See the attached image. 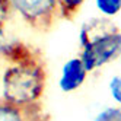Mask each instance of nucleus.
I'll list each match as a JSON object with an SVG mask.
<instances>
[{"mask_svg": "<svg viewBox=\"0 0 121 121\" xmlns=\"http://www.w3.org/2000/svg\"><path fill=\"white\" fill-rule=\"evenodd\" d=\"M45 89V70L39 60L29 57L6 67L2 76V99L19 108H31Z\"/></svg>", "mask_w": 121, "mask_h": 121, "instance_id": "nucleus-1", "label": "nucleus"}, {"mask_svg": "<svg viewBox=\"0 0 121 121\" xmlns=\"http://www.w3.org/2000/svg\"><path fill=\"white\" fill-rule=\"evenodd\" d=\"M16 12L31 28L45 32L58 16L57 0H10Z\"/></svg>", "mask_w": 121, "mask_h": 121, "instance_id": "nucleus-2", "label": "nucleus"}, {"mask_svg": "<svg viewBox=\"0 0 121 121\" xmlns=\"http://www.w3.org/2000/svg\"><path fill=\"white\" fill-rule=\"evenodd\" d=\"M111 95L118 104H121V76H114L109 82Z\"/></svg>", "mask_w": 121, "mask_h": 121, "instance_id": "nucleus-10", "label": "nucleus"}, {"mask_svg": "<svg viewBox=\"0 0 121 121\" xmlns=\"http://www.w3.org/2000/svg\"><path fill=\"white\" fill-rule=\"evenodd\" d=\"M120 56H121V32L115 31L83 45L80 60L86 72H93L98 67H102L112 60L118 58Z\"/></svg>", "mask_w": 121, "mask_h": 121, "instance_id": "nucleus-3", "label": "nucleus"}, {"mask_svg": "<svg viewBox=\"0 0 121 121\" xmlns=\"http://www.w3.org/2000/svg\"><path fill=\"white\" fill-rule=\"evenodd\" d=\"M120 57H121V56H120Z\"/></svg>", "mask_w": 121, "mask_h": 121, "instance_id": "nucleus-11", "label": "nucleus"}, {"mask_svg": "<svg viewBox=\"0 0 121 121\" xmlns=\"http://www.w3.org/2000/svg\"><path fill=\"white\" fill-rule=\"evenodd\" d=\"M86 74L88 72H86L80 57L70 58L61 69V76L58 82L60 89L63 92H73L79 89L86 79Z\"/></svg>", "mask_w": 121, "mask_h": 121, "instance_id": "nucleus-4", "label": "nucleus"}, {"mask_svg": "<svg viewBox=\"0 0 121 121\" xmlns=\"http://www.w3.org/2000/svg\"><path fill=\"white\" fill-rule=\"evenodd\" d=\"M85 2L86 0H57L58 16H61L63 19H67V21L74 19V16L79 13Z\"/></svg>", "mask_w": 121, "mask_h": 121, "instance_id": "nucleus-7", "label": "nucleus"}, {"mask_svg": "<svg viewBox=\"0 0 121 121\" xmlns=\"http://www.w3.org/2000/svg\"><path fill=\"white\" fill-rule=\"evenodd\" d=\"M115 31H118V28L108 18H92L89 21H86L80 28V34H79L80 45L83 47L89 42L99 39Z\"/></svg>", "mask_w": 121, "mask_h": 121, "instance_id": "nucleus-5", "label": "nucleus"}, {"mask_svg": "<svg viewBox=\"0 0 121 121\" xmlns=\"http://www.w3.org/2000/svg\"><path fill=\"white\" fill-rule=\"evenodd\" d=\"M98 10L105 16H115L121 10V0H96Z\"/></svg>", "mask_w": 121, "mask_h": 121, "instance_id": "nucleus-8", "label": "nucleus"}, {"mask_svg": "<svg viewBox=\"0 0 121 121\" xmlns=\"http://www.w3.org/2000/svg\"><path fill=\"white\" fill-rule=\"evenodd\" d=\"M95 121H121V109L107 108L96 115Z\"/></svg>", "mask_w": 121, "mask_h": 121, "instance_id": "nucleus-9", "label": "nucleus"}, {"mask_svg": "<svg viewBox=\"0 0 121 121\" xmlns=\"http://www.w3.org/2000/svg\"><path fill=\"white\" fill-rule=\"evenodd\" d=\"M23 111L25 108L12 105L3 99L0 101V121H26Z\"/></svg>", "mask_w": 121, "mask_h": 121, "instance_id": "nucleus-6", "label": "nucleus"}]
</instances>
